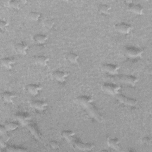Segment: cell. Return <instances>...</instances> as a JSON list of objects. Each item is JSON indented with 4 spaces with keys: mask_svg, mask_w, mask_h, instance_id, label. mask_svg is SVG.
<instances>
[{
    "mask_svg": "<svg viewBox=\"0 0 152 152\" xmlns=\"http://www.w3.org/2000/svg\"><path fill=\"white\" fill-rule=\"evenodd\" d=\"M1 65L7 69H11L12 65L15 64V60L11 58H4L1 59Z\"/></svg>",
    "mask_w": 152,
    "mask_h": 152,
    "instance_id": "19",
    "label": "cell"
},
{
    "mask_svg": "<svg viewBox=\"0 0 152 152\" xmlns=\"http://www.w3.org/2000/svg\"><path fill=\"white\" fill-rule=\"evenodd\" d=\"M115 29L117 31L122 34H128L132 30V27L131 25L129 24H127L125 23H120L116 24L115 26Z\"/></svg>",
    "mask_w": 152,
    "mask_h": 152,
    "instance_id": "8",
    "label": "cell"
},
{
    "mask_svg": "<svg viewBox=\"0 0 152 152\" xmlns=\"http://www.w3.org/2000/svg\"><path fill=\"white\" fill-rule=\"evenodd\" d=\"M120 68L119 66L111 64H104L102 65V69L110 75L118 74V70Z\"/></svg>",
    "mask_w": 152,
    "mask_h": 152,
    "instance_id": "10",
    "label": "cell"
},
{
    "mask_svg": "<svg viewBox=\"0 0 152 152\" xmlns=\"http://www.w3.org/2000/svg\"><path fill=\"white\" fill-rule=\"evenodd\" d=\"M7 6L9 7L14 8H19L20 5L21 4L20 1H16V0H10L7 1Z\"/></svg>",
    "mask_w": 152,
    "mask_h": 152,
    "instance_id": "27",
    "label": "cell"
},
{
    "mask_svg": "<svg viewBox=\"0 0 152 152\" xmlns=\"http://www.w3.org/2000/svg\"><path fill=\"white\" fill-rule=\"evenodd\" d=\"M8 131H12L18 128L19 125L15 122H8L5 124L4 125Z\"/></svg>",
    "mask_w": 152,
    "mask_h": 152,
    "instance_id": "25",
    "label": "cell"
},
{
    "mask_svg": "<svg viewBox=\"0 0 152 152\" xmlns=\"http://www.w3.org/2000/svg\"><path fill=\"white\" fill-rule=\"evenodd\" d=\"M6 151L9 152H23L27 151L28 150L24 147L15 146V145H8L5 148Z\"/></svg>",
    "mask_w": 152,
    "mask_h": 152,
    "instance_id": "22",
    "label": "cell"
},
{
    "mask_svg": "<svg viewBox=\"0 0 152 152\" xmlns=\"http://www.w3.org/2000/svg\"><path fill=\"white\" fill-rule=\"evenodd\" d=\"M106 78L114 82H119L135 86L138 81V78L131 75H110L106 77Z\"/></svg>",
    "mask_w": 152,
    "mask_h": 152,
    "instance_id": "2",
    "label": "cell"
},
{
    "mask_svg": "<svg viewBox=\"0 0 152 152\" xmlns=\"http://www.w3.org/2000/svg\"><path fill=\"white\" fill-rule=\"evenodd\" d=\"M49 145L50 147H52L53 149H57L59 148V144L58 141H51L49 142Z\"/></svg>",
    "mask_w": 152,
    "mask_h": 152,
    "instance_id": "30",
    "label": "cell"
},
{
    "mask_svg": "<svg viewBox=\"0 0 152 152\" xmlns=\"http://www.w3.org/2000/svg\"><path fill=\"white\" fill-rule=\"evenodd\" d=\"M116 98L120 103L126 106H135L137 104V100L136 99L126 97L121 94H118L116 95Z\"/></svg>",
    "mask_w": 152,
    "mask_h": 152,
    "instance_id": "6",
    "label": "cell"
},
{
    "mask_svg": "<svg viewBox=\"0 0 152 152\" xmlns=\"http://www.w3.org/2000/svg\"><path fill=\"white\" fill-rule=\"evenodd\" d=\"M20 2H21V4H24V5L27 3V1H26V0H24V1H20Z\"/></svg>",
    "mask_w": 152,
    "mask_h": 152,
    "instance_id": "34",
    "label": "cell"
},
{
    "mask_svg": "<svg viewBox=\"0 0 152 152\" xmlns=\"http://www.w3.org/2000/svg\"><path fill=\"white\" fill-rule=\"evenodd\" d=\"M7 130L5 128V126L4 125H1L0 126V132H1V140H2L3 141H4L5 142H7L8 141V140L10 138V135L8 134L7 133Z\"/></svg>",
    "mask_w": 152,
    "mask_h": 152,
    "instance_id": "24",
    "label": "cell"
},
{
    "mask_svg": "<svg viewBox=\"0 0 152 152\" xmlns=\"http://www.w3.org/2000/svg\"><path fill=\"white\" fill-rule=\"evenodd\" d=\"M77 102L83 106L88 113L99 122L103 121V118L97 109L93 104V99L87 96H81L77 98Z\"/></svg>",
    "mask_w": 152,
    "mask_h": 152,
    "instance_id": "1",
    "label": "cell"
},
{
    "mask_svg": "<svg viewBox=\"0 0 152 152\" xmlns=\"http://www.w3.org/2000/svg\"><path fill=\"white\" fill-rule=\"evenodd\" d=\"M15 94L9 91H5L2 94L3 100L7 103H12L13 99L15 97Z\"/></svg>",
    "mask_w": 152,
    "mask_h": 152,
    "instance_id": "20",
    "label": "cell"
},
{
    "mask_svg": "<svg viewBox=\"0 0 152 152\" xmlns=\"http://www.w3.org/2000/svg\"><path fill=\"white\" fill-rule=\"evenodd\" d=\"M15 49L17 53L21 55H25L27 53V52L28 49V46L23 42L18 43L15 46Z\"/></svg>",
    "mask_w": 152,
    "mask_h": 152,
    "instance_id": "17",
    "label": "cell"
},
{
    "mask_svg": "<svg viewBox=\"0 0 152 152\" xmlns=\"http://www.w3.org/2000/svg\"><path fill=\"white\" fill-rule=\"evenodd\" d=\"M52 75V77L58 81L60 83H64L66 81V78L69 75V73L68 72L57 70L55 71Z\"/></svg>",
    "mask_w": 152,
    "mask_h": 152,
    "instance_id": "11",
    "label": "cell"
},
{
    "mask_svg": "<svg viewBox=\"0 0 152 152\" xmlns=\"http://www.w3.org/2000/svg\"><path fill=\"white\" fill-rule=\"evenodd\" d=\"M15 118L18 120L20 124L23 125L27 126L31 120V116L27 113L24 112H19L15 114Z\"/></svg>",
    "mask_w": 152,
    "mask_h": 152,
    "instance_id": "7",
    "label": "cell"
},
{
    "mask_svg": "<svg viewBox=\"0 0 152 152\" xmlns=\"http://www.w3.org/2000/svg\"><path fill=\"white\" fill-rule=\"evenodd\" d=\"M28 130L30 131L31 134L34 136V137L37 140H41L42 138V135L37 126V125L34 123H29L27 126Z\"/></svg>",
    "mask_w": 152,
    "mask_h": 152,
    "instance_id": "9",
    "label": "cell"
},
{
    "mask_svg": "<svg viewBox=\"0 0 152 152\" xmlns=\"http://www.w3.org/2000/svg\"><path fill=\"white\" fill-rule=\"evenodd\" d=\"M33 59L36 64H38L42 66H46L49 61V58L44 55L35 56H34Z\"/></svg>",
    "mask_w": 152,
    "mask_h": 152,
    "instance_id": "18",
    "label": "cell"
},
{
    "mask_svg": "<svg viewBox=\"0 0 152 152\" xmlns=\"http://www.w3.org/2000/svg\"><path fill=\"white\" fill-rule=\"evenodd\" d=\"M71 144L77 149L82 151H91L94 147V145L91 143H84L75 138Z\"/></svg>",
    "mask_w": 152,
    "mask_h": 152,
    "instance_id": "5",
    "label": "cell"
},
{
    "mask_svg": "<svg viewBox=\"0 0 152 152\" xmlns=\"http://www.w3.org/2000/svg\"><path fill=\"white\" fill-rule=\"evenodd\" d=\"M8 26V23L7 21L1 20V21H0V27H1V29L6 28Z\"/></svg>",
    "mask_w": 152,
    "mask_h": 152,
    "instance_id": "32",
    "label": "cell"
},
{
    "mask_svg": "<svg viewBox=\"0 0 152 152\" xmlns=\"http://www.w3.org/2000/svg\"><path fill=\"white\" fill-rule=\"evenodd\" d=\"M141 142L144 144H146V145H149L151 144V138L150 137H143L142 139H141Z\"/></svg>",
    "mask_w": 152,
    "mask_h": 152,
    "instance_id": "31",
    "label": "cell"
},
{
    "mask_svg": "<svg viewBox=\"0 0 152 152\" xmlns=\"http://www.w3.org/2000/svg\"><path fill=\"white\" fill-rule=\"evenodd\" d=\"M43 88V87L36 84H29L26 86L27 91L32 96H36L39 94V91Z\"/></svg>",
    "mask_w": 152,
    "mask_h": 152,
    "instance_id": "12",
    "label": "cell"
},
{
    "mask_svg": "<svg viewBox=\"0 0 152 152\" xmlns=\"http://www.w3.org/2000/svg\"><path fill=\"white\" fill-rule=\"evenodd\" d=\"M128 10L132 12H134L137 15H142L143 14V7L140 4H131L128 5Z\"/></svg>",
    "mask_w": 152,
    "mask_h": 152,
    "instance_id": "15",
    "label": "cell"
},
{
    "mask_svg": "<svg viewBox=\"0 0 152 152\" xmlns=\"http://www.w3.org/2000/svg\"><path fill=\"white\" fill-rule=\"evenodd\" d=\"M61 135L65 140L71 144L75 138L74 136L75 135V133L72 131L64 130L61 132Z\"/></svg>",
    "mask_w": 152,
    "mask_h": 152,
    "instance_id": "16",
    "label": "cell"
},
{
    "mask_svg": "<svg viewBox=\"0 0 152 152\" xmlns=\"http://www.w3.org/2000/svg\"><path fill=\"white\" fill-rule=\"evenodd\" d=\"M143 50L135 47L129 46L125 49V53L127 56L131 58H141L143 54Z\"/></svg>",
    "mask_w": 152,
    "mask_h": 152,
    "instance_id": "4",
    "label": "cell"
},
{
    "mask_svg": "<svg viewBox=\"0 0 152 152\" xmlns=\"http://www.w3.org/2000/svg\"><path fill=\"white\" fill-rule=\"evenodd\" d=\"M78 58L79 56L74 52H69L66 55V59L72 64L78 63Z\"/></svg>",
    "mask_w": 152,
    "mask_h": 152,
    "instance_id": "23",
    "label": "cell"
},
{
    "mask_svg": "<svg viewBox=\"0 0 152 152\" xmlns=\"http://www.w3.org/2000/svg\"><path fill=\"white\" fill-rule=\"evenodd\" d=\"M110 9L111 7L107 4H100L99 7V11L104 14H107Z\"/></svg>",
    "mask_w": 152,
    "mask_h": 152,
    "instance_id": "26",
    "label": "cell"
},
{
    "mask_svg": "<svg viewBox=\"0 0 152 152\" xmlns=\"http://www.w3.org/2000/svg\"><path fill=\"white\" fill-rule=\"evenodd\" d=\"M40 16V14L36 11H31L28 13V18L33 21H38Z\"/></svg>",
    "mask_w": 152,
    "mask_h": 152,
    "instance_id": "28",
    "label": "cell"
},
{
    "mask_svg": "<svg viewBox=\"0 0 152 152\" xmlns=\"http://www.w3.org/2000/svg\"><path fill=\"white\" fill-rule=\"evenodd\" d=\"M120 141L118 138H109L107 140V144L108 146L112 148L116 151H122V148L119 145Z\"/></svg>",
    "mask_w": 152,
    "mask_h": 152,
    "instance_id": "14",
    "label": "cell"
},
{
    "mask_svg": "<svg viewBox=\"0 0 152 152\" xmlns=\"http://www.w3.org/2000/svg\"><path fill=\"white\" fill-rule=\"evenodd\" d=\"M125 2H126L128 5H130L133 3V1H125Z\"/></svg>",
    "mask_w": 152,
    "mask_h": 152,
    "instance_id": "33",
    "label": "cell"
},
{
    "mask_svg": "<svg viewBox=\"0 0 152 152\" xmlns=\"http://www.w3.org/2000/svg\"><path fill=\"white\" fill-rule=\"evenodd\" d=\"M43 24H44V26L45 27H46L47 28L50 29V28H52L53 27V26L55 25V21L53 20L48 19V20H46L44 21Z\"/></svg>",
    "mask_w": 152,
    "mask_h": 152,
    "instance_id": "29",
    "label": "cell"
},
{
    "mask_svg": "<svg viewBox=\"0 0 152 152\" xmlns=\"http://www.w3.org/2000/svg\"><path fill=\"white\" fill-rule=\"evenodd\" d=\"M48 39V36L45 34H36L33 36L34 41L39 45H42L45 43Z\"/></svg>",
    "mask_w": 152,
    "mask_h": 152,
    "instance_id": "21",
    "label": "cell"
},
{
    "mask_svg": "<svg viewBox=\"0 0 152 152\" xmlns=\"http://www.w3.org/2000/svg\"><path fill=\"white\" fill-rule=\"evenodd\" d=\"M30 104L33 107L40 111L45 110L48 105L47 102L42 100H33L31 102Z\"/></svg>",
    "mask_w": 152,
    "mask_h": 152,
    "instance_id": "13",
    "label": "cell"
},
{
    "mask_svg": "<svg viewBox=\"0 0 152 152\" xmlns=\"http://www.w3.org/2000/svg\"><path fill=\"white\" fill-rule=\"evenodd\" d=\"M101 88L103 91L112 95H117L119 94V91L121 90V87L120 86L112 83H104L102 85Z\"/></svg>",
    "mask_w": 152,
    "mask_h": 152,
    "instance_id": "3",
    "label": "cell"
}]
</instances>
